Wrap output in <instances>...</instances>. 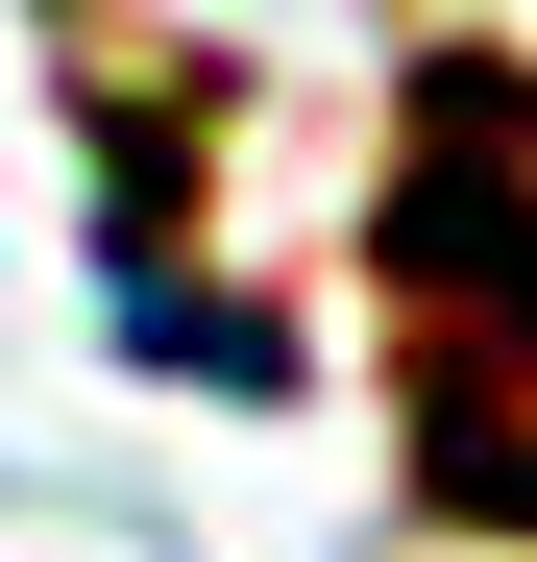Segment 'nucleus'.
Here are the masks:
<instances>
[{
  "label": "nucleus",
  "mask_w": 537,
  "mask_h": 562,
  "mask_svg": "<svg viewBox=\"0 0 537 562\" xmlns=\"http://www.w3.org/2000/svg\"><path fill=\"white\" fill-rule=\"evenodd\" d=\"M391 342H415V490L537 514V74H415V123H391Z\"/></svg>",
  "instance_id": "nucleus-1"
}]
</instances>
